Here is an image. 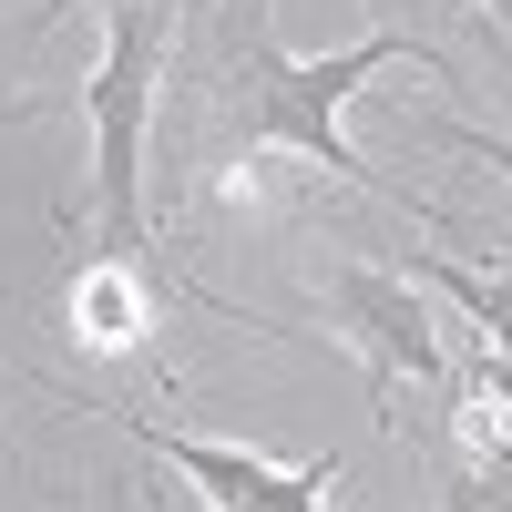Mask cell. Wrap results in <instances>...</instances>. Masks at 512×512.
I'll list each match as a JSON object with an SVG mask.
<instances>
[{
  "mask_svg": "<svg viewBox=\"0 0 512 512\" xmlns=\"http://www.w3.org/2000/svg\"><path fill=\"white\" fill-rule=\"evenodd\" d=\"M164 31H175V0H113L103 11V72L82 82V113H93V144H103V164H93V236H103V256L144 267L164 297H185L205 318H246L226 297H205L185 267H164L154 216H144V134H154V93H164Z\"/></svg>",
  "mask_w": 512,
  "mask_h": 512,
  "instance_id": "cell-1",
  "label": "cell"
},
{
  "mask_svg": "<svg viewBox=\"0 0 512 512\" xmlns=\"http://www.w3.org/2000/svg\"><path fill=\"white\" fill-rule=\"evenodd\" d=\"M164 308V287L144 267H123V256H82V287H72V328L93 359H144V318Z\"/></svg>",
  "mask_w": 512,
  "mask_h": 512,
  "instance_id": "cell-5",
  "label": "cell"
},
{
  "mask_svg": "<svg viewBox=\"0 0 512 512\" xmlns=\"http://www.w3.org/2000/svg\"><path fill=\"white\" fill-rule=\"evenodd\" d=\"M472 390H482L492 410H512V359H502V349H482V369H472Z\"/></svg>",
  "mask_w": 512,
  "mask_h": 512,
  "instance_id": "cell-8",
  "label": "cell"
},
{
  "mask_svg": "<svg viewBox=\"0 0 512 512\" xmlns=\"http://www.w3.org/2000/svg\"><path fill=\"white\" fill-rule=\"evenodd\" d=\"M492 11H502V21H512V0H492Z\"/></svg>",
  "mask_w": 512,
  "mask_h": 512,
  "instance_id": "cell-12",
  "label": "cell"
},
{
  "mask_svg": "<svg viewBox=\"0 0 512 512\" xmlns=\"http://www.w3.org/2000/svg\"><path fill=\"white\" fill-rule=\"evenodd\" d=\"M62 11H82V0H41V11H31V21H62Z\"/></svg>",
  "mask_w": 512,
  "mask_h": 512,
  "instance_id": "cell-10",
  "label": "cell"
},
{
  "mask_svg": "<svg viewBox=\"0 0 512 512\" xmlns=\"http://www.w3.org/2000/svg\"><path fill=\"white\" fill-rule=\"evenodd\" d=\"M328 308H338V328L359 338L379 410H390V390H400V379H451V369H441V328H431V297H420V277L338 267V277H328Z\"/></svg>",
  "mask_w": 512,
  "mask_h": 512,
  "instance_id": "cell-4",
  "label": "cell"
},
{
  "mask_svg": "<svg viewBox=\"0 0 512 512\" xmlns=\"http://www.w3.org/2000/svg\"><path fill=\"white\" fill-rule=\"evenodd\" d=\"M410 277L431 287V297H451V308L482 328V349H502V359H512V246H502V277H472V267H461V256H441V246L420 256Z\"/></svg>",
  "mask_w": 512,
  "mask_h": 512,
  "instance_id": "cell-7",
  "label": "cell"
},
{
  "mask_svg": "<svg viewBox=\"0 0 512 512\" xmlns=\"http://www.w3.org/2000/svg\"><path fill=\"white\" fill-rule=\"evenodd\" d=\"M390 62L431 72V52H420V41H400V31H369L359 52L297 62V52H277V31H267V21H246V93H236V134H246V154H297V164H328V175H359L369 195L410 205L420 226H451L431 195H410L400 175H379V164H369V154H349V134H338V103H349L369 72H390Z\"/></svg>",
  "mask_w": 512,
  "mask_h": 512,
  "instance_id": "cell-2",
  "label": "cell"
},
{
  "mask_svg": "<svg viewBox=\"0 0 512 512\" xmlns=\"http://www.w3.org/2000/svg\"><path fill=\"white\" fill-rule=\"evenodd\" d=\"M144 451H164L175 472L216 502V512H318L338 492V461H256V451H226V441H195V431H164L144 410H113Z\"/></svg>",
  "mask_w": 512,
  "mask_h": 512,
  "instance_id": "cell-3",
  "label": "cell"
},
{
  "mask_svg": "<svg viewBox=\"0 0 512 512\" xmlns=\"http://www.w3.org/2000/svg\"><path fill=\"white\" fill-rule=\"evenodd\" d=\"M0 472H11V441H0Z\"/></svg>",
  "mask_w": 512,
  "mask_h": 512,
  "instance_id": "cell-11",
  "label": "cell"
},
{
  "mask_svg": "<svg viewBox=\"0 0 512 512\" xmlns=\"http://www.w3.org/2000/svg\"><path fill=\"white\" fill-rule=\"evenodd\" d=\"M441 502H512V441H502V410L482 390L451 400V492Z\"/></svg>",
  "mask_w": 512,
  "mask_h": 512,
  "instance_id": "cell-6",
  "label": "cell"
},
{
  "mask_svg": "<svg viewBox=\"0 0 512 512\" xmlns=\"http://www.w3.org/2000/svg\"><path fill=\"white\" fill-rule=\"evenodd\" d=\"M451 144H472L482 164H502V175H512V144H502V134H472V123H451Z\"/></svg>",
  "mask_w": 512,
  "mask_h": 512,
  "instance_id": "cell-9",
  "label": "cell"
}]
</instances>
